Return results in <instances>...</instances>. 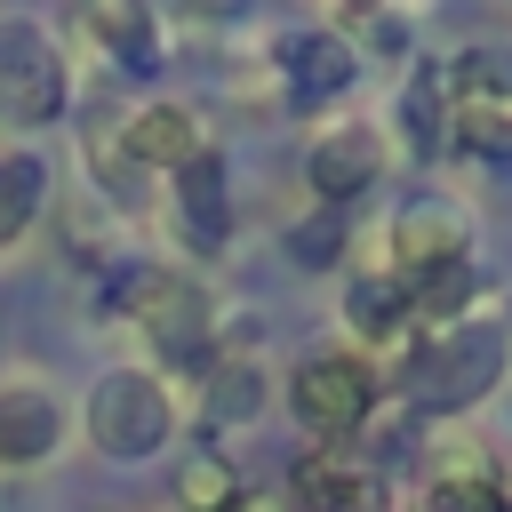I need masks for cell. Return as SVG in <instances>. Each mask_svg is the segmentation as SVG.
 <instances>
[{
  "instance_id": "6da1fadb",
  "label": "cell",
  "mask_w": 512,
  "mask_h": 512,
  "mask_svg": "<svg viewBox=\"0 0 512 512\" xmlns=\"http://www.w3.org/2000/svg\"><path fill=\"white\" fill-rule=\"evenodd\" d=\"M168 424H176V408H168V384H160V376H144V368L96 376V392H88V440H96L104 456L136 464V456L168 448Z\"/></svg>"
},
{
  "instance_id": "7a4b0ae2",
  "label": "cell",
  "mask_w": 512,
  "mask_h": 512,
  "mask_svg": "<svg viewBox=\"0 0 512 512\" xmlns=\"http://www.w3.org/2000/svg\"><path fill=\"white\" fill-rule=\"evenodd\" d=\"M496 376H504V336H496V328H448L440 344H424V352L408 360V392L432 400V408H464V400H480Z\"/></svg>"
},
{
  "instance_id": "3957f363",
  "label": "cell",
  "mask_w": 512,
  "mask_h": 512,
  "mask_svg": "<svg viewBox=\"0 0 512 512\" xmlns=\"http://www.w3.org/2000/svg\"><path fill=\"white\" fill-rule=\"evenodd\" d=\"M64 112V64L32 24H0V120L40 128Z\"/></svg>"
},
{
  "instance_id": "277c9868",
  "label": "cell",
  "mask_w": 512,
  "mask_h": 512,
  "mask_svg": "<svg viewBox=\"0 0 512 512\" xmlns=\"http://www.w3.org/2000/svg\"><path fill=\"white\" fill-rule=\"evenodd\" d=\"M288 400H296V416L312 424V432H360L368 424V408H376V384H368V368L352 360V352H320V360H304L296 368V384H288Z\"/></svg>"
},
{
  "instance_id": "5b68a950",
  "label": "cell",
  "mask_w": 512,
  "mask_h": 512,
  "mask_svg": "<svg viewBox=\"0 0 512 512\" xmlns=\"http://www.w3.org/2000/svg\"><path fill=\"white\" fill-rule=\"evenodd\" d=\"M304 176H312V192H320L328 208H344V200H360V192L384 176V144H376L368 128H336V136L312 144Z\"/></svg>"
},
{
  "instance_id": "8992f818",
  "label": "cell",
  "mask_w": 512,
  "mask_h": 512,
  "mask_svg": "<svg viewBox=\"0 0 512 512\" xmlns=\"http://www.w3.org/2000/svg\"><path fill=\"white\" fill-rule=\"evenodd\" d=\"M464 208H448V200H416V208H400V224H392V248H400V272L392 280H416V272H440V264H456L464 256Z\"/></svg>"
},
{
  "instance_id": "52a82bcc",
  "label": "cell",
  "mask_w": 512,
  "mask_h": 512,
  "mask_svg": "<svg viewBox=\"0 0 512 512\" xmlns=\"http://www.w3.org/2000/svg\"><path fill=\"white\" fill-rule=\"evenodd\" d=\"M64 416L40 384H0V464H40L56 448Z\"/></svg>"
},
{
  "instance_id": "ba28073f",
  "label": "cell",
  "mask_w": 512,
  "mask_h": 512,
  "mask_svg": "<svg viewBox=\"0 0 512 512\" xmlns=\"http://www.w3.org/2000/svg\"><path fill=\"white\" fill-rule=\"evenodd\" d=\"M176 216H184V232H192L200 248H216V240L232 232V200H224V160H216V152H192V160L176 168Z\"/></svg>"
},
{
  "instance_id": "9c48e42d",
  "label": "cell",
  "mask_w": 512,
  "mask_h": 512,
  "mask_svg": "<svg viewBox=\"0 0 512 512\" xmlns=\"http://www.w3.org/2000/svg\"><path fill=\"white\" fill-rule=\"evenodd\" d=\"M280 72H288L296 96H336V88H352L360 56H352L336 32H296V40L280 48Z\"/></svg>"
},
{
  "instance_id": "30bf717a",
  "label": "cell",
  "mask_w": 512,
  "mask_h": 512,
  "mask_svg": "<svg viewBox=\"0 0 512 512\" xmlns=\"http://www.w3.org/2000/svg\"><path fill=\"white\" fill-rule=\"evenodd\" d=\"M128 152H136L144 168H184V160L208 152V144H200V120H192L184 104H144V112L128 120Z\"/></svg>"
},
{
  "instance_id": "8fae6325",
  "label": "cell",
  "mask_w": 512,
  "mask_h": 512,
  "mask_svg": "<svg viewBox=\"0 0 512 512\" xmlns=\"http://www.w3.org/2000/svg\"><path fill=\"white\" fill-rule=\"evenodd\" d=\"M296 496H304L312 512H376V480H368L352 456H312V464L296 472Z\"/></svg>"
},
{
  "instance_id": "7c38bea8",
  "label": "cell",
  "mask_w": 512,
  "mask_h": 512,
  "mask_svg": "<svg viewBox=\"0 0 512 512\" xmlns=\"http://www.w3.org/2000/svg\"><path fill=\"white\" fill-rule=\"evenodd\" d=\"M144 328H152L160 360H200L208 352V304L192 288H160V304L144 312Z\"/></svg>"
},
{
  "instance_id": "4fadbf2b",
  "label": "cell",
  "mask_w": 512,
  "mask_h": 512,
  "mask_svg": "<svg viewBox=\"0 0 512 512\" xmlns=\"http://www.w3.org/2000/svg\"><path fill=\"white\" fill-rule=\"evenodd\" d=\"M344 320H352L368 344L400 336V320H408V296H400V280H392V272H368V280H352V288H344Z\"/></svg>"
},
{
  "instance_id": "5bb4252c",
  "label": "cell",
  "mask_w": 512,
  "mask_h": 512,
  "mask_svg": "<svg viewBox=\"0 0 512 512\" xmlns=\"http://www.w3.org/2000/svg\"><path fill=\"white\" fill-rule=\"evenodd\" d=\"M40 200H48V168H40L32 152H8V160H0V248L40 216Z\"/></svg>"
},
{
  "instance_id": "9a60e30c",
  "label": "cell",
  "mask_w": 512,
  "mask_h": 512,
  "mask_svg": "<svg viewBox=\"0 0 512 512\" xmlns=\"http://www.w3.org/2000/svg\"><path fill=\"white\" fill-rule=\"evenodd\" d=\"M400 296H408V320H416V312H424V320H456V312L472 304V256H456V264H440V272L400 280Z\"/></svg>"
},
{
  "instance_id": "2e32d148",
  "label": "cell",
  "mask_w": 512,
  "mask_h": 512,
  "mask_svg": "<svg viewBox=\"0 0 512 512\" xmlns=\"http://www.w3.org/2000/svg\"><path fill=\"white\" fill-rule=\"evenodd\" d=\"M280 248L304 264V272H328L336 256H344V208H320V216H296L288 232H280Z\"/></svg>"
},
{
  "instance_id": "e0dca14e",
  "label": "cell",
  "mask_w": 512,
  "mask_h": 512,
  "mask_svg": "<svg viewBox=\"0 0 512 512\" xmlns=\"http://www.w3.org/2000/svg\"><path fill=\"white\" fill-rule=\"evenodd\" d=\"M400 120H408L416 152H440V72H424V80L400 88Z\"/></svg>"
},
{
  "instance_id": "ac0fdd59",
  "label": "cell",
  "mask_w": 512,
  "mask_h": 512,
  "mask_svg": "<svg viewBox=\"0 0 512 512\" xmlns=\"http://www.w3.org/2000/svg\"><path fill=\"white\" fill-rule=\"evenodd\" d=\"M256 408H264V376H256V368H224V376L208 384V416H216V424H248Z\"/></svg>"
},
{
  "instance_id": "d6986e66",
  "label": "cell",
  "mask_w": 512,
  "mask_h": 512,
  "mask_svg": "<svg viewBox=\"0 0 512 512\" xmlns=\"http://www.w3.org/2000/svg\"><path fill=\"white\" fill-rule=\"evenodd\" d=\"M232 496H240V488H232V472H224L216 456H192L184 480H176V504H184V512H224Z\"/></svg>"
},
{
  "instance_id": "ffe728a7",
  "label": "cell",
  "mask_w": 512,
  "mask_h": 512,
  "mask_svg": "<svg viewBox=\"0 0 512 512\" xmlns=\"http://www.w3.org/2000/svg\"><path fill=\"white\" fill-rule=\"evenodd\" d=\"M456 88H472V96H512V48H464V56H456Z\"/></svg>"
},
{
  "instance_id": "44dd1931",
  "label": "cell",
  "mask_w": 512,
  "mask_h": 512,
  "mask_svg": "<svg viewBox=\"0 0 512 512\" xmlns=\"http://www.w3.org/2000/svg\"><path fill=\"white\" fill-rule=\"evenodd\" d=\"M424 512H504V496H496L488 480H472V472H456V480H440V488L424 496Z\"/></svg>"
},
{
  "instance_id": "7402d4cb",
  "label": "cell",
  "mask_w": 512,
  "mask_h": 512,
  "mask_svg": "<svg viewBox=\"0 0 512 512\" xmlns=\"http://www.w3.org/2000/svg\"><path fill=\"white\" fill-rule=\"evenodd\" d=\"M504 512H512V504H504Z\"/></svg>"
}]
</instances>
